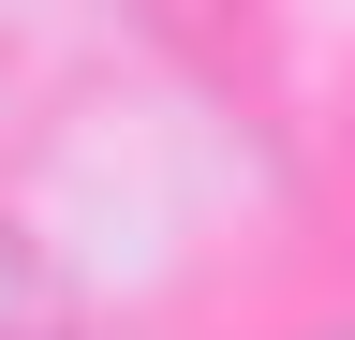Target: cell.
Segmentation results:
<instances>
[{"label":"cell","mask_w":355,"mask_h":340,"mask_svg":"<svg viewBox=\"0 0 355 340\" xmlns=\"http://www.w3.org/2000/svg\"><path fill=\"white\" fill-rule=\"evenodd\" d=\"M0 340H74V296H60V267L0 222Z\"/></svg>","instance_id":"obj_1"}]
</instances>
